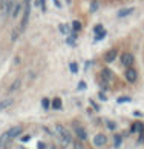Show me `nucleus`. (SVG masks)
<instances>
[{"label": "nucleus", "mask_w": 144, "mask_h": 149, "mask_svg": "<svg viewBox=\"0 0 144 149\" xmlns=\"http://www.w3.org/2000/svg\"><path fill=\"white\" fill-rule=\"evenodd\" d=\"M55 131H57V135H58V139H60V141L63 143L64 146H68V145H71L72 143V135H71V132L64 128L63 125H55Z\"/></svg>", "instance_id": "obj_1"}, {"label": "nucleus", "mask_w": 144, "mask_h": 149, "mask_svg": "<svg viewBox=\"0 0 144 149\" xmlns=\"http://www.w3.org/2000/svg\"><path fill=\"white\" fill-rule=\"evenodd\" d=\"M29 15H31V2H23V17L20 22V31L23 32L28 26V22H29Z\"/></svg>", "instance_id": "obj_2"}, {"label": "nucleus", "mask_w": 144, "mask_h": 149, "mask_svg": "<svg viewBox=\"0 0 144 149\" xmlns=\"http://www.w3.org/2000/svg\"><path fill=\"white\" fill-rule=\"evenodd\" d=\"M120 62L124 68H130V66H134V63H135V56L130 52H123L120 56Z\"/></svg>", "instance_id": "obj_3"}, {"label": "nucleus", "mask_w": 144, "mask_h": 149, "mask_svg": "<svg viewBox=\"0 0 144 149\" xmlns=\"http://www.w3.org/2000/svg\"><path fill=\"white\" fill-rule=\"evenodd\" d=\"M124 79L129 81V83H135V81L138 80V72L134 69V66L126 68V71H124Z\"/></svg>", "instance_id": "obj_4"}, {"label": "nucleus", "mask_w": 144, "mask_h": 149, "mask_svg": "<svg viewBox=\"0 0 144 149\" xmlns=\"http://www.w3.org/2000/svg\"><path fill=\"white\" fill-rule=\"evenodd\" d=\"M6 132H8L9 139H11V140H14V139H17V137L21 134V132H23V126H20V125H17V126H12V128L8 129Z\"/></svg>", "instance_id": "obj_5"}, {"label": "nucleus", "mask_w": 144, "mask_h": 149, "mask_svg": "<svg viewBox=\"0 0 144 149\" xmlns=\"http://www.w3.org/2000/svg\"><path fill=\"white\" fill-rule=\"evenodd\" d=\"M107 143V137L104 135V134H97L95 137H93V145L95 146H104Z\"/></svg>", "instance_id": "obj_6"}, {"label": "nucleus", "mask_w": 144, "mask_h": 149, "mask_svg": "<svg viewBox=\"0 0 144 149\" xmlns=\"http://www.w3.org/2000/svg\"><path fill=\"white\" fill-rule=\"evenodd\" d=\"M74 132L77 134L80 140H86L87 139V132L84 131V128H81V126H74Z\"/></svg>", "instance_id": "obj_7"}, {"label": "nucleus", "mask_w": 144, "mask_h": 149, "mask_svg": "<svg viewBox=\"0 0 144 149\" xmlns=\"http://www.w3.org/2000/svg\"><path fill=\"white\" fill-rule=\"evenodd\" d=\"M117 56H118V51L117 49H110V51L104 56V62L106 63H112L115 58H117Z\"/></svg>", "instance_id": "obj_8"}, {"label": "nucleus", "mask_w": 144, "mask_h": 149, "mask_svg": "<svg viewBox=\"0 0 144 149\" xmlns=\"http://www.w3.org/2000/svg\"><path fill=\"white\" fill-rule=\"evenodd\" d=\"M8 3H9V0H0V15L3 19L8 15Z\"/></svg>", "instance_id": "obj_9"}, {"label": "nucleus", "mask_w": 144, "mask_h": 149, "mask_svg": "<svg viewBox=\"0 0 144 149\" xmlns=\"http://www.w3.org/2000/svg\"><path fill=\"white\" fill-rule=\"evenodd\" d=\"M135 13V8H124V9H120L118 11V17L120 19H124V17H129L130 14H134Z\"/></svg>", "instance_id": "obj_10"}, {"label": "nucleus", "mask_w": 144, "mask_h": 149, "mask_svg": "<svg viewBox=\"0 0 144 149\" xmlns=\"http://www.w3.org/2000/svg\"><path fill=\"white\" fill-rule=\"evenodd\" d=\"M9 141H11V139H9L8 132H3V134L0 135V148L5 149V148H6V146L9 145Z\"/></svg>", "instance_id": "obj_11"}, {"label": "nucleus", "mask_w": 144, "mask_h": 149, "mask_svg": "<svg viewBox=\"0 0 144 149\" xmlns=\"http://www.w3.org/2000/svg\"><path fill=\"white\" fill-rule=\"evenodd\" d=\"M62 106H63V102H62V98H54L52 100V103H51V108L52 109H55V111H58V109H62Z\"/></svg>", "instance_id": "obj_12"}, {"label": "nucleus", "mask_w": 144, "mask_h": 149, "mask_svg": "<svg viewBox=\"0 0 144 149\" xmlns=\"http://www.w3.org/2000/svg\"><path fill=\"white\" fill-rule=\"evenodd\" d=\"M11 104H12V98H5V100H0V112H2L3 109L9 108Z\"/></svg>", "instance_id": "obj_13"}, {"label": "nucleus", "mask_w": 144, "mask_h": 149, "mask_svg": "<svg viewBox=\"0 0 144 149\" xmlns=\"http://www.w3.org/2000/svg\"><path fill=\"white\" fill-rule=\"evenodd\" d=\"M130 131H132V132H140V134H141V132L144 131V125H143V123H140V121H136V123L132 125Z\"/></svg>", "instance_id": "obj_14"}, {"label": "nucleus", "mask_w": 144, "mask_h": 149, "mask_svg": "<svg viewBox=\"0 0 144 149\" xmlns=\"http://www.w3.org/2000/svg\"><path fill=\"white\" fill-rule=\"evenodd\" d=\"M20 85H21V80L20 79H17V80H14L12 81V85L9 86V89H8V92H15L20 88Z\"/></svg>", "instance_id": "obj_15"}, {"label": "nucleus", "mask_w": 144, "mask_h": 149, "mask_svg": "<svg viewBox=\"0 0 144 149\" xmlns=\"http://www.w3.org/2000/svg\"><path fill=\"white\" fill-rule=\"evenodd\" d=\"M101 75H103V80L104 81H109V80H112V72L107 69V68H104L103 71H101Z\"/></svg>", "instance_id": "obj_16"}, {"label": "nucleus", "mask_w": 144, "mask_h": 149, "mask_svg": "<svg viewBox=\"0 0 144 149\" xmlns=\"http://www.w3.org/2000/svg\"><path fill=\"white\" fill-rule=\"evenodd\" d=\"M81 28H83V25H81L80 20H74V22H72V31L78 32V31H81Z\"/></svg>", "instance_id": "obj_17"}, {"label": "nucleus", "mask_w": 144, "mask_h": 149, "mask_svg": "<svg viewBox=\"0 0 144 149\" xmlns=\"http://www.w3.org/2000/svg\"><path fill=\"white\" fill-rule=\"evenodd\" d=\"M42 108L45 109V111H48L49 108H51V100H49V98H42Z\"/></svg>", "instance_id": "obj_18"}, {"label": "nucleus", "mask_w": 144, "mask_h": 149, "mask_svg": "<svg viewBox=\"0 0 144 149\" xmlns=\"http://www.w3.org/2000/svg\"><path fill=\"white\" fill-rule=\"evenodd\" d=\"M69 69H71L72 74H77V72H78V65H77V62L69 63Z\"/></svg>", "instance_id": "obj_19"}, {"label": "nucleus", "mask_w": 144, "mask_h": 149, "mask_svg": "<svg viewBox=\"0 0 144 149\" xmlns=\"http://www.w3.org/2000/svg\"><path fill=\"white\" fill-rule=\"evenodd\" d=\"M20 9H21V5H15V6H14V11H12V14H11V15H12L14 19H17L19 14H20Z\"/></svg>", "instance_id": "obj_20"}, {"label": "nucleus", "mask_w": 144, "mask_h": 149, "mask_svg": "<svg viewBox=\"0 0 144 149\" xmlns=\"http://www.w3.org/2000/svg\"><path fill=\"white\" fill-rule=\"evenodd\" d=\"M121 141H123L121 135H115V137H114V145H115V148H120V146H121Z\"/></svg>", "instance_id": "obj_21"}, {"label": "nucleus", "mask_w": 144, "mask_h": 149, "mask_svg": "<svg viewBox=\"0 0 144 149\" xmlns=\"http://www.w3.org/2000/svg\"><path fill=\"white\" fill-rule=\"evenodd\" d=\"M100 8V3H98V0H93V2L91 3V13H95V11Z\"/></svg>", "instance_id": "obj_22"}, {"label": "nucleus", "mask_w": 144, "mask_h": 149, "mask_svg": "<svg viewBox=\"0 0 144 149\" xmlns=\"http://www.w3.org/2000/svg\"><path fill=\"white\" fill-rule=\"evenodd\" d=\"M117 102H118V103H129V102H132V98L127 97V95H124V97H118Z\"/></svg>", "instance_id": "obj_23"}, {"label": "nucleus", "mask_w": 144, "mask_h": 149, "mask_svg": "<svg viewBox=\"0 0 144 149\" xmlns=\"http://www.w3.org/2000/svg\"><path fill=\"white\" fill-rule=\"evenodd\" d=\"M104 37H106V31H103V32H98V34H95V42H101Z\"/></svg>", "instance_id": "obj_24"}, {"label": "nucleus", "mask_w": 144, "mask_h": 149, "mask_svg": "<svg viewBox=\"0 0 144 149\" xmlns=\"http://www.w3.org/2000/svg\"><path fill=\"white\" fill-rule=\"evenodd\" d=\"M103 31H104L103 25H97L95 28H93V32H95V34H98V32H103Z\"/></svg>", "instance_id": "obj_25"}, {"label": "nucleus", "mask_w": 144, "mask_h": 149, "mask_svg": "<svg viewBox=\"0 0 144 149\" xmlns=\"http://www.w3.org/2000/svg\"><path fill=\"white\" fill-rule=\"evenodd\" d=\"M107 128H109L110 131H114L115 128H117V125H115L114 121H107Z\"/></svg>", "instance_id": "obj_26"}, {"label": "nucleus", "mask_w": 144, "mask_h": 149, "mask_svg": "<svg viewBox=\"0 0 144 149\" xmlns=\"http://www.w3.org/2000/svg\"><path fill=\"white\" fill-rule=\"evenodd\" d=\"M40 6L43 13H46V0H40Z\"/></svg>", "instance_id": "obj_27"}, {"label": "nucleus", "mask_w": 144, "mask_h": 149, "mask_svg": "<svg viewBox=\"0 0 144 149\" xmlns=\"http://www.w3.org/2000/svg\"><path fill=\"white\" fill-rule=\"evenodd\" d=\"M83 89H86V81H80L78 83V91H83Z\"/></svg>", "instance_id": "obj_28"}, {"label": "nucleus", "mask_w": 144, "mask_h": 149, "mask_svg": "<svg viewBox=\"0 0 144 149\" xmlns=\"http://www.w3.org/2000/svg\"><path fill=\"white\" fill-rule=\"evenodd\" d=\"M38 149H46V145H45V143H43V141H38Z\"/></svg>", "instance_id": "obj_29"}, {"label": "nucleus", "mask_w": 144, "mask_h": 149, "mask_svg": "<svg viewBox=\"0 0 144 149\" xmlns=\"http://www.w3.org/2000/svg\"><path fill=\"white\" fill-rule=\"evenodd\" d=\"M58 28H60V32H63V34L66 32V25H60Z\"/></svg>", "instance_id": "obj_30"}, {"label": "nucleus", "mask_w": 144, "mask_h": 149, "mask_svg": "<svg viewBox=\"0 0 144 149\" xmlns=\"http://www.w3.org/2000/svg\"><path fill=\"white\" fill-rule=\"evenodd\" d=\"M54 5L57 8H60V6H62V2H60V0H54Z\"/></svg>", "instance_id": "obj_31"}, {"label": "nucleus", "mask_w": 144, "mask_h": 149, "mask_svg": "<svg viewBox=\"0 0 144 149\" xmlns=\"http://www.w3.org/2000/svg\"><path fill=\"white\" fill-rule=\"evenodd\" d=\"M100 98H101V100H103V102H106V95H104V94H103V92H100Z\"/></svg>", "instance_id": "obj_32"}, {"label": "nucleus", "mask_w": 144, "mask_h": 149, "mask_svg": "<svg viewBox=\"0 0 144 149\" xmlns=\"http://www.w3.org/2000/svg\"><path fill=\"white\" fill-rule=\"evenodd\" d=\"M29 139H31L29 135H25V137H21V141H28V140H29Z\"/></svg>", "instance_id": "obj_33"}, {"label": "nucleus", "mask_w": 144, "mask_h": 149, "mask_svg": "<svg viewBox=\"0 0 144 149\" xmlns=\"http://www.w3.org/2000/svg\"><path fill=\"white\" fill-rule=\"evenodd\" d=\"M49 149H57V148H55V146H49Z\"/></svg>", "instance_id": "obj_34"}, {"label": "nucleus", "mask_w": 144, "mask_h": 149, "mask_svg": "<svg viewBox=\"0 0 144 149\" xmlns=\"http://www.w3.org/2000/svg\"><path fill=\"white\" fill-rule=\"evenodd\" d=\"M23 2H31V0H23Z\"/></svg>", "instance_id": "obj_35"}]
</instances>
